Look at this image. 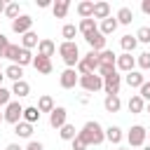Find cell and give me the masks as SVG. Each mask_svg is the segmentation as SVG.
<instances>
[{
  "mask_svg": "<svg viewBox=\"0 0 150 150\" xmlns=\"http://www.w3.org/2000/svg\"><path fill=\"white\" fill-rule=\"evenodd\" d=\"M5 150H23V148H19V145H16V143H9V145H7V148H5Z\"/></svg>",
  "mask_w": 150,
  "mask_h": 150,
  "instance_id": "obj_45",
  "label": "cell"
},
{
  "mask_svg": "<svg viewBox=\"0 0 150 150\" xmlns=\"http://www.w3.org/2000/svg\"><path fill=\"white\" fill-rule=\"evenodd\" d=\"M9 101H12V91H9V89H5V87L0 84V105H7Z\"/></svg>",
  "mask_w": 150,
  "mask_h": 150,
  "instance_id": "obj_39",
  "label": "cell"
},
{
  "mask_svg": "<svg viewBox=\"0 0 150 150\" xmlns=\"http://www.w3.org/2000/svg\"><path fill=\"white\" fill-rule=\"evenodd\" d=\"M5 7H7V5H5V2H2V0H0V14H2V12H5Z\"/></svg>",
  "mask_w": 150,
  "mask_h": 150,
  "instance_id": "obj_47",
  "label": "cell"
},
{
  "mask_svg": "<svg viewBox=\"0 0 150 150\" xmlns=\"http://www.w3.org/2000/svg\"><path fill=\"white\" fill-rule=\"evenodd\" d=\"M30 26H33V19H30L28 14H21V16H16V19L12 21V30L19 33V35H26V33L30 30Z\"/></svg>",
  "mask_w": 150,
  "mask_h": 150,
  "instance_id": "obj_7",
  "label": "cell"
},
{
  "mask_svg": "<svg viewBox=\"0 0 150 150\" xmlns=\"http://www.w3.org/2000/svg\"><path fill=\"white\" fill-rule=\"evenodd\" d=\"M54 54H56V45H54L52 40H47V38H45V40H40V42H38V56L52 59Z\"/></svg>",
  "mask_w": 150,
  "mask_h": 150,
  "instance_id": "obj_12",
  "label": "cell"
},
{
  "mask_svg": "<svg viewBox=\"0 0 150 150\" xmlns=\"http://www.w3.org/2000/svg\"><path fill=\"white\" fill-rule=\"evenodd\" d=\"M148 138H150V131H148Z\"/></svg>",
  "mask_w": 150,
  "mask_h": 150,
  "instance_id": "obj_52",
  "label": "cell"
},
{
  "mask_svg": "<svg viewBox=\"0 0 150 150\" xmlns=\"http://www.w3.org/2000/svg\"><path fill=\"white\" fill-rule=\"evenodd\" d=\"M21 120H23V122H28V124H35V122H40V110H38L35 105H28V108H23Z\"/></svg>",
  "mask_w": 150,
  "mask_h": 150,
  "instance_id": "obj_21",
  "label": "cell"
},
{
  "mask_svg": "<svg viewBox=\"0 0 150 150\" xmlns=\"http://www.w3.org/2000/svg\"><path fill=\"white\" fill-rule=\"evenodd\" d=\"M77 84L84 89V91H98V89H103V77L101 75H96V73H91V75H80V80H77Z\"/></svg>",
  "mask_w": 150,
  "mask_h": 150,
  "instance_id": "obj_5",
  "label": "cell"
},
{
  "mask_svg": "<svg viewBox=\"0 0 150 150\" xmlns=\"http://www.w3.org/2000/svg\"><path fill=\"white\" fill-rule=\"evenodd\" d=\"M23 150H45V145H42L40 141H30V143H28Z\"/></svg>",
  "mask_w": 150,
  "mask_h": 150,
  "instance_id": "obj_42",
  "label": "cell"
},
{
  "mask_svg": "<svg viewBox=\"0 0 150 150\" xmlns=\"http://www.w3.org/2000/svg\"><path fill=\"white\" fill-rule=\"evenodd\" d=\"M35 108H38V110H40V115H42V112H52L56 105H54V98H52L49 94H45V96H40V98H38V105H35Z\"/></svg>",
  "mask_w": 150,
  "mask_h": 150,
  "instance_id": "obj_20",
  "label": "cell"
},
{
  "mask_svg": "<svg viewBox=\"0 0 150 150\" xmlns=\"http://www.w3.org/2000/svg\"><path fill=\"white\" fill-rule=\"evenodd\" d=\"M77 73H75V68H66L61 75H59V84L63 87V89H73L75 84H77Z\"/></svg>",
  "mask_w": 150,
  "mask_h": 150,
  "instance_id": "obj_9",
  "label": "cell"
},
{
  "mask_svg": "<svg viewBox=\"0 0 150 150\" xmlns=\"http://www.w3.org/2000/svg\"><path fill=\"white\" fill-rule=\"evenodd\" d=\"M143 101H150V82H143L141 84V94H138Z\"/></svg>",
  "mask_w": 150,
  "mask_h": 150,
  "instance_id": "obj_41",
  "label": "cell"
},
{
  "mask_svg": "<svg viewBox=\"0 0 150 150\" xmlns=\"http://www.w3.org/2000/svg\"><path fill=\"white\" fill-rule=\"evenodd\" d=\"M14 134L16 136H21V138H30L33 136V124H28V122H19V124H14Z\"/></svg>",
  "mask_w": 150,
  "mask_h": 150,
  "instance_id": "obj_24",
  "label": "cell"
},
{
  "mask_svg": "<svg viewBox=\"0 0 150 150\" xmlns=\"http://www.w3.org/2000/svg\"><path fill=\"white\" fill-rule=\"evenodd\" d=\"M77 30H80L82 35H89V33H94V30H98V28H96V21H94V19H82L80 26H77Z\"/></svg>",
  "mask_w": 150,
  "mask_h": 150,
  "instance_id": "obj_32",
  "label": "cell"
},
{
  "mask_svg": "<svg viewBox=\"0 0 150 150\" xmlns=\"http://www.w3.org/2000/svg\"><path fill=\"white\" fill-rule=\"evenodd\" d=\"M105 138H108L110 143L120 145V143H122V138H124V134H122V129H120V127H108V129H105Z\"/></svg>",
  "mask_w": 150,
  "mask_h": 150,
  "instance_id": "obj_25",
  "label": "cell"
},
{
  "mask_svg": "<svg viewBox=\"0 0 150 150\" xmlns=\"http://www.w3.org/2000/svg\"><path fill=\"white\" fill-rule=\"evenodd\" d=\"M148 112H150V103H148Z\"/></svg>",
  "mask_w": 150,
  "mask_h": 150,
  "instance_id": "obj_51",
  "label": "cell"
},
{
  "mask_svg": "<svg viewBox=\"0 0 150 150\" xmlns=\"http://www.w3.org/2000/svg\"><path fill=\"white\" fill-rule=\"evenodd\" d=\"M14 63L21 66V68H23V66H30V63H33V54H30V49H23V47H21V52H19V56H16Z\"/></svg>",
  "mask_w": 150,
  "mask_h": 150,
  "instance_id": "obj_33",
  "label": "cell"
},
{
  "mask_svg": "<svg viewBox=\"0 0 150 150\" xmlns=\"http://www.w3.org/2000/svg\"><path fill=\"white\" fill-rule=\"evenodd\" d=\"M75 33H77V28H75L73 23H66V26L61 28V35H63V42H73V38H75Z\"/></svg>",
  "mask_w": 150,
  "mask_h": 150,
  "instance_id": "obj_36",
  "label": "cell"
},
{
  "mask_svg": "<svg viewBox=\"0 0 150 150\" xmlns=\"http://www.w3.org/2000/svg\"><path fill=\"white\" fill-rule=\"evenodd\" d=\"M66 117H68V110L66 108H54L52 112H49V124L54 127V129H61L63 124H66Z\"/></svg>",
  "mask_w": 150,
  "mask_h": 150,
  "instance_id": "obj_10",
  "label": "cell"
},
{
  "mask_svg": "<svg viewBox=\"0 0 150 150\" xmlns=\"http://www.w3.org/2000/svg\"><path fill=\"white\" fill-rule=\"evenodd\" d=\"M115 19H117V23H131L134 21V12H131V7H120L117 9V14H115Z\"/></svg>",
  "mask_w": 150,
  "mask_h": 150,
  "instance_id": "obj_22",
  "label": "cell"
},
{
  "mask_svg": "<svg viewBox=\"0 0 150 150\" xmlns=\"http://www.w3.org/2000/svg\"><path fill=\"white\" fill-rule=\"evenodd\" d=\"M117 150H124V148H117Z\"/></svg>",
  "mask_w": 150,
  "mask_h": 150,
  "instance_id": "obj_53",
  "label": "cell"
},
{
  "mask_svg": "<svg viewBox=\"0 0 150 150\" xmlns=\"http://www.w3.org/2000/svg\"><path fill=\"white\" fill-rule=\"evenodd\" d=\"M38 7H49V0H38Z\"/></svg>",
  "mask_w": 150,
  "mask_h": 150,
  "instance_id": "obj_46",
  "label": "cell"
},
{
  "mask_svg": "<svg viewBox=\"0 0 150 150\" xmlns=\"http://www.w3.org/2000/svg\"><path fill=\"white\" fill-rule=\"evenodd\" d=\"M103 108H105L108 112H117V110L122 108V101H120V96H105V101H103Z\"/></svg>",
  "mask_w": 150,
  "mask_h": 150,
  "instance_id": "obj_30",
  "label": "cell"
},
{
  "mask_svg": "<svg viewBox=\"0 0 150 150\" xmlns=\"http://www.w3.org/2000/svg\"><path fill=\"white\" fill-rule=\"evenodd\" d=\"M120 45H122V49H124V54H131L136 47H138V40L134 38V35H122V40H120Z\"/></svg>",
  "mask_w": 150,
  "mask_h": 150,
  "instance_id": "obj_27",
  "label": "cell"
},
{
  "mask_svg": "<svg viewBox=\"0 0 150 150\" xmlns=\"http://www.w3.org/2000/svg\"><path fill=\"white\" fill-rule=\"evenodd\" d=\"M117 26H120V23H117V19H115V16H108V19H103V21H101L98 33H101V35H112V33L117 30Z\"/></svg>",
  "mask_w": 150,
  "mask_h": 150,
  "instance_id": "obj_15",
  "label": "cell"
},
{
  "mask_svg": "<svg viewBox=\"0 0 150 150\" xmlns=\"http://www.w3.org/2000/svg\"><path fill=\"white\" fill-rule=\"evenodd\" d=\"M7 45H9V40H7V35H5V33H0V56H2V52L7 49Z\"/></svg>",
  "mask_w": 150,
  "mask_h": 150,
  "instance_id": "obj_43",
  "label": "cell"
},
{
  "mask_svg": "<svg viewBox=\"0 0 150 150\" xmlns=\"http://www.w3.org/2000/svg\"><path fill=\"white\" fill-rule=\"evenodd\" d=\"M127 84L131 87V89H141V84L145 82V75L143 73H138V70H131V73H127Z\"/></svg>",
  "mask_w": 150,
  "mask_h": 150,
  "instance_id": "obj_16",
  "label": "cell"
},
{
  "mask_svg": "<svg viewBox=\"0 0 150 150\" xmlns=\"http://www.w3.org/2000/svg\"><path fill=\"white\" fill-rule=\"evenodd\" d=\"M2 77H5V70H2V68H0V82H2Z\"/></svg>",
  "mask_w": 150,
  "mask_h": 150,
  "instance_id": "obj_48",
  "label": "cell"
},
{
  "mask_svg": "<svg viewBox=\"0 0 150 150\" xmlns=\"http://www.w3.org/2000/svg\"><path fill=\"white\" fill-rule=\"evenodd\" d=\"M38 33H33V30H28L26 35H21V47L23 49H33V47H38Z\"/></svg>",
  "mask_w": 150,
  "mask_h": 150,
  "instance_id": "obj_26",
  "label": "cell"
},
{
  "mask_svg": "<svg viewBox=\"0 0 150 150\" xmlns=\"http://www.w3.org/2000/svg\"><path fill=\"white\" fill-rule=\"evenodd\" d=\"M68 9H70V2H68V0H56V2L52 5V12H54L56 19H66Z\"/></svg>",
  "mask_w": 150,
  "mask_h": 150,
  "instance_id": "obj_18",
  "label": "cell"
},
{
  "mask_svg": "<svg viewBox=\"0 0 150 150\" xmlns=\"http://www.w3.org/2000/svg\"><path fill=\"white\" fill-rule=\"evenodd\" d=\"M115 61H117L115 52H110V49L98 52V66H115Z\"/></svg>",
  "mask_w": 150,
  "mask_h": 150,
  "instance_id": "obj_28",
  "label": "cell"
},
{
  "mask_svg": "<svg viewBox=\"0 0 150 150\" xmlns=\"http://www.w3.org/2000/svg\"><path fill=\"white\" fill-rule=\"evenodd\" d=\"M19 52H21V47H19V45H12V42H9V45H7V49L2 52V56H5V59H9V61L14 63V61H16V56H19Z\"/></svg>",
  "mask_w": 150,
  "mask_h": 150,
  "instance_id": "obj_34",
  "label": "cell"
},
{
  "mask_svg": "<svg viewBox=\"0 0 150 150\" xmlns=\"http://www.w3.org/2000/svg\"><path fill=\"white\" fill-rule=\"evenodd\" d=\"M136 66H138L141 70H150V52H143V54H138V59H136Z\"/></svg>",
  "mask_w": 150,
  "mask_h": 150,
  "instance_id": "obj_37",
  "label": "cell"
},
{
  "mask_svg": "<svg viewBox=\"0 0 150 150\" xmlns=\"http://www.w3.org/2000/svg\"><path fill=\"white\" fill-rule=\"evenodd\" d=\"M59 54H61V59H63V63L68 68H75L80 63V49H77L75 42H61L59 45Z\"/></svg>",
  "mask_w": 150,
  "mask_h": 150,
  "instance_id": "obj_2",
  "label": "cell"
},
{
  "mask_svg": "<svg viewBox=\"0 0 150 150\" xmlns=\"http://www.w3.org/2000/svg\"><path fill=\"white\" fill-rule=\"evenodd\" d=\"M21 115H23V105L19 101H9L5 105V112H2V120L9 122V124H19L21 122Z\"/></svg>",
  "mask_w": 150,
  "mask_h": 150,
  "instance_id": "obj_4",
  "label": "cell"
},
{
  "mask_svg": "<svg viewBox=\"0 0 150 150\" xmlns=\"http://www.w3.org/2000/svg\"><path fill=\"white\" fill-rule=\"evenodd\" d=\"M110 16V5L105 2V0H98V2H94V14H91V19L96 21V19H108Z\"/></svg>",
  "mask_w": 150,
  "mask_h": 150,
  "instance_id": "obj_13",
  "label": "cell"
},
{
  "mask_svg": "<svg viewBox=\"0 0 150 150\" xmlns=\"http://www.w3.org/2000/svg\"><path fill=\"white\" fill-rule=\"evenodd\" d=\"M120 87H122V75L112 73V75L103 77V89H105V96H117V94H120Z\"/></svg>",
  "mask_w": 150,
  "mask_h": 150,
  "instance_id": "obj_6",
  "label": "cell"
},
{
  "mask_svg": "<svg viewBox=\"0 0 150 150\" xmlns=\"http://www.w3.org/2000/svg\"><path fill=\"white\" fill-rule=\"evenodd\" d=\"M127 141H129L131 148H141V145H145V141H148V129L141 127V124H134V127L127 131Z\"/></svg>",
  "mask_w": 150,
  "mask_h": 150,
  "instance_id": "obj_3",
  "label": "cell"
},
{
  "mask_svg": "<svg viewBox=\"0 0 150 150\" xmlns=\"http://www.w3.org/2000/svg\"><path fill=\"white\" fill-rule=\"evenodd\" d=\"M59 136H61L63 141H73V138L77 136V129H75V124H68V122H66V124L59 129Z\"/></svg>",
  "mask_w": 150,
  "mask_h": 150,
  "instance_id": "obj_31",
  "label": "cell"
},
{
  "mask_svg": "<svg viewBox=\"0 0 150 150\" xmlns=\"http://www.w3.org/2000/svg\"><path fill=\"white\" fill-rule=\"evenodd\" d=\"M84 40H87V45L91 47V52H103V49H105V35H101L98 30L84 35Z\"/></svg>",
  "mask_w": 150,
  "mask_h": 150,
  "instance_id": "obj_8",
  "label": "cell"
},
{
  "mask_svg": "<svg viewBox=\"0 0 150 150\" xmlns=\"http://www.w3.org/2000/svg\"><path fill=\"white\" fill-rule=\"evenodd\" d=\"M12 94H14V96H19V98L30 96V84H28L26 80H19V82H14V84H12Z\"/></svg>",
  "mask_w": 150,
  "mask_h": 150,
  "instance_id": "obj_19",
  "label": "cell"
},
{
  "mask_svg": "<svg viewBox=\"0 0 150 150\" xmlns=\"http://www.w3.org/2000/svg\"><path fill=\"white\" fill-rule=\"evenodd\" d=\"M5 77H9V80L19 82V80H23V68H21V66H16V63H12V66H7V68H5Z\"/></svg>",
  "mask_w": 150,
  "mask_h": 150,
  "instance_id": "obj_23",
  "label": "cell"
},
{
  "mask_svg": "<svg viewBox=\"0 0 150 150\" xmlns=\"http://www.w3.org/2000/svg\"><path fill=\"white\" fill-rule=\"evenodd\" d=\"M77 136H80L87 145H101V143L105 141V129H103L98 122L89 120V122H84V127L77 131Z\"/></svg>",
  "mask_w": 150,
  "mask_h": 150,
  "instance_id": "obj_1",
  "label": "cell"
},
{
  "mask_svg": "<svg viewBox=\"0 0 150 150\" xmlns=\"http://www.w3.org/2000/svg\"><path fill=\"white\" fill-rule=\"evenodd\" d=\"M77 14H80L82 19H91V14H94V2H91V0L80 2V5H77Z\"/></svg>",
  "mask_w": 150,
  "mask_h": 150,
  "instance_id": "obj_29",
  "label": "cell"
},
{
  "mask_svg": "<svg viewBox=\"0 0 150 150\" xmlns=\"http://www.w3.org/2000/svg\"><path fill=\"white\" fill-rule=\"evenodd\" d=\"M70 143H73V150H87V148H89V145H87V143H84V141H82L80 136H75V138H73Z\"/></svg>",
  "mask_w": 150,
  "mask_h": 150,
  "instance_id": "obj_40",
  "label": "cell"
},
{
  "mask_svg": "<svg viewBox=\"0 0 150 150\" xmlns=\"http://www.w3.org/2000/svg\"><path fill=\"white\" fill-rule=\"evenodd\" d=\"M5 16L7 19H16V16H21V9H19V2H9L7 7H5Z\"/></svg>",
  "mask_w": 150,
  "mask_h": 150,
  "instance_id": "obj_35",
  "label": "cell"
},
{
  "mask_svg": "<svg viewBox=\"0 0 150 150\" xmlns=\"http://www.w3.org/2000/svg\"><path fill=\"white\" fill-rule=\"evenodd\" d=\"M141 9H143L145 14H150V0H143V2H141Z\"/></svg>",
  "mask_w": 150,
  "mask_h": 150,
  "instance_id": "obj_44",
  "label": "cell"
},
{
  "mask_svg": "<svg viewBox=\"0 0 150 150\" xmlns=\"http://www.w3.org/2000/svg\"><path fill=\"white\" fill-rule=\"evenodd\" d=\"M115 68H120V70H124V73H131V70L136 68V59H134L131 54H120L117 61H115Z\"/></svg>",
  "mask_w": 150,
  "mask_h": 150,
  "instance_id": "obj_11",
  "label": "cell"
},
{
  "mask_svg": "<svg viewBox=\"0 0 150 150\" xmlns=\"http://www.w3.org/2000/svg\"><path fill=\"white\" fill-rule=\"evenodd\" d=\"M0 122H2V112H0Z\"/></svg>",
  "mask_w": 150,
  "mask_h": 150,
  "instance_id": "obj_50",
  "label": "cell"
},
{
  "mask_svg": "<svg viewBox=\"0 0 150 150\" xmlns=\"http://www.w3.org/2000/svg\"><path fill=\"white\" fill-rule=\"evenodd\" d=\"M33 66H35V70L42 73V75H49V73L54 70L52 59H45V56H33Z\"/></svg>",
  "mask_w": 150,
  "mask_h": 150,
  "instance_id": "obj_14",
  "label": "cell"
},
{
  "mask_svg": "<svg viewBox=\"0 0 150 150\" xmlns=\"http://www.w3.org/2000/svg\"><path fill=\"white\" fill-rule=\"evenodd\" d=\"M134 38H136L138 42H145V45H148V42H150V26H141Z\"/></svg>",
  "mask_w": 150,
  "mask_h": 150,
  "instance_id": "obj_38",
  "label": "cell"
},
{
  "mask_svg": "<svg viewBox=\"0 0 150 150\" xmlns=\"http://www.w3.org/2000/svg\"><path fill=\"white\" fill-rule=\"evenodd\" d=\"M143 150H150V145H145V148H143Z\"/></svg>",
  "mask_w": 150,
  "mask_h": 150,
  "instance_id": "obj_49",
  "label": "cell"
},
{
  "mask_svg": "<svg viewBox=\"0 0 150 150\" xmlns=\"http://www.w3.org/2000/svg\"><path fill=\"white\" fill-rule=\"evenodd\" d=\"M127 105H129V112H131V115H141V112L145 110V101H143L138 94H134V96L129 98V103H127Z\"/></svg>",
  "mask_w": 150,
  "mask_h": 150,
  "instance_id": "obj_17",
  "label": "cell"
}]
</instances>
